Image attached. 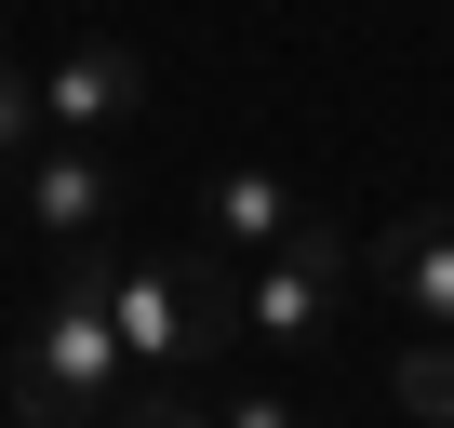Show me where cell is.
I'll return each instance as SVG.
<instances>
[{"label":"cell","instance_id":"1","mask_svg":"<svg viewBox=\"0 0 454 428\" xmlns=\"http://www.w3.org/2000/svg\"><path fill=\"white\" fill-rule=\"evenodd\" d=\"M14 415L27 428H107L121 415V321H107V242L54 268V308L14 348Z\"/></svg>","mask_w":454,"mask_h":428},{"label":"cell","instance_id":"2","mask_svg":"<svg viewBox=\"0 0 454 428\" xmlns=\"http://www.w3.org/2000/svg\"><path fill=\"white\" fill-rule=\"evenodd\" d=\"M107 321H121V361L174 375L214 335H241V281L200 268V255H107Z\"/></svg>","mask_w":454,"mask_h":428},{"label":"cell","instance_id":"3","mask_svg":"<svg viewBox=\"0 0 454 428\" xmlns=\"http://www.w3.org/2000/svg\"><path fill=\"white\" fill-rule=\"evenodd\" d=\"M334 295H348V228H334V214H308V228L241 281V335H254V348H321Z\"/></svg>","mask_w":454,"mask_h":428},{"label":"cell","instance_id":"4","mask_svg":"<svg viewBox=\"0 0 454 428\" xmlns=\"http://www.w3.org/2000/svg\"><path fill=\"white\" fill-rule=\"evenodd\" d=\"M14 214H27L54 255H94V242L121 228V161H107V147H81V134H41V147H27V174H14Z\"/></svg>","mask_w":454,"mask_h":428},{"label":"cell","instance_id":"5","mask_svg":"<svg viewBox=\"0 0 454 428\" xmlns=\"http://www.w3.org/2000/svg\"><path fill=\"white\" fill-rule=\"evenodd\" d=\"M134 107H147V54H134V41H107V28H81V41L41 67V134L107 147V121H134Z\"/></svg>","mask_w":454,"mask_h":428},{"label":"cell","instance_id":"6","mask_svg":"<svg viewBox=\"0 0 454 428\" xmlns=\"http://www.w3.org/2000/svg\"><path fill=\"white\" fill-rule=\"evenodd\" d=\"M308 214H321V201H308L294 174H268V161H227V174H200V228H214L227 255H281Z\"/></svg>","mask_w":454,"mask_h":428},{"label":"cell","instance_id":"7","mask_svg":"<svg viewBox=\"0 0 454 428\" xmlns=\"http://www.w3.org/2000/svg\"><path fill=\"white\" fill-rule=\"evenodd\" d=\"M374 281L401 295V321L454 335V214H401V228H374Z\"/></svg>","mask_w":454,"mask_h":428},{"label":"cell","instance_id":"8","mask_svg":"<svg viewBox=\"0 0 454 428\" xmlns=\"http://www.w3.org/2000/svg\"><path fill=\"white\" fill-rule=\"evenodd\" d=\"M387 401H401L414 428H454V335H414V348L387 361Z\"/></svg>","mask_w":454,"mask_h":428},{"label":"cell","instance_id":"9","mask_svg":"<svg viewBox=\"0 0 454 428\" xmlns=\"http://www.w3.org/2000/svg\"><path fill=\"white\" fill-rule=\"evenodd\" d=\"M14 147H41V81L0 67V161H14Z\"/></svg>","mask_w":454,"mask_h":428},{"label":"cell","instance_id":"10","mask_svg":"<svg viewBox=\"0 0 454 428\" xmlns=\"http://www.w3.org/2000/svg\"><path fill=\"white\" fill-rule=\"evenodd\" d=\"M107 428H214V415H200V401H174V388H147V401H121Z\"/></svg>","mask_w":454,"mask_h":428},{"label":"cell","instance_id":"11","mask_svg":"<svg viewBox=\"0 0 454 428\" xmlns=\"http://www.w3.org/2000/svg\"><path fill=\"white\" fill-rule=\"evenodd\" d=\"M214 428H308V415H294L281 388H241V401H227V415H214Z\"/></svg>","mask_w":454,"mask_h":428}]
</instances>
